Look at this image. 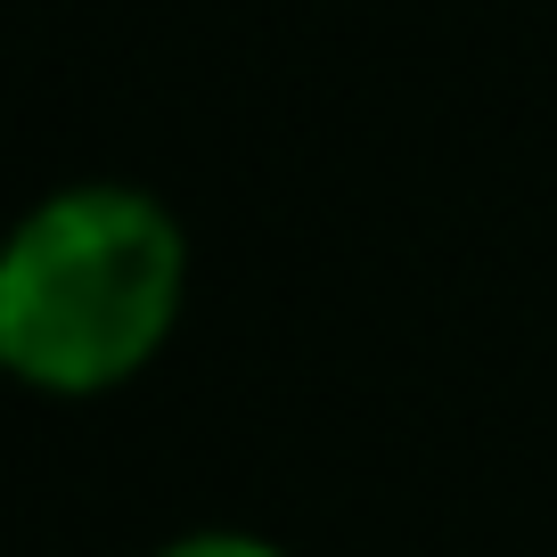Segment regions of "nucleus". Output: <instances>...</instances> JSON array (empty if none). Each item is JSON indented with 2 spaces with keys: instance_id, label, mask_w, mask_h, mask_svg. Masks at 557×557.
Listing matches in <instances>:
<instances>
[{
  "instance_id": "obj_1",
  "label": "nucleus",
  "mask_w": 557,
  "mask_h": 557,
  "mask_svg": "<svg viewBox=\"0 0 557 557\" xmlns=\"http://www.w3.org/2000/svg\"><path fill=\"white\" fill-rule=\"evenodd\" d=\"M189 230L139 181H66L0 246V369L25 394L99 401L173 345Z\"/></svg>"
},
{
  "instance_id": "obj_2",
  "label": "nucleus",
  "mask_w": 557,
  "mask_h": 557,
  "mask_svg": "<svg viewBox=\"0 0 557 557\" xmlns=\"http://www.w3.org/2000/svg\"><path fill=\"white\" fill-rule=\"evenodd\" d=\"M148 557H287V549L262 541V533H246V524H189V533L157 541Z\"/></svg>"
}]
</instances>
